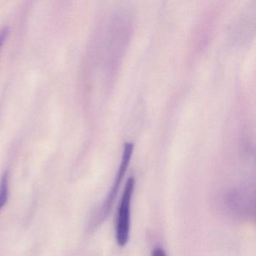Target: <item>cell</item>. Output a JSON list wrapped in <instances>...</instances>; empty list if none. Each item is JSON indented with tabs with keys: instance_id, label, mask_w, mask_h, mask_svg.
Wrapping results in <instances>:
<instances>
[{
	"instance_id": "cell-3",
	"label": "cell",
	"mask_w": 256,
	"mask_h": 256,
	"mask_svg": "<svg viewBox=\"0 0 256 256\" xmlns=\"http://www.w3.org/2000/svg\"><path fill=\"white\" fill-rule=\"evenodd\" d=\"M8 197V176L7 174L2 176V180L0 182V210L4 208L6 203Z\"/></svg>"
},
{
	"instance_id": "cell-5",
	"label": "cell",
	"mask_w": 256,
	"mask_h": 256,
	"mask_svg": "<svg viewBox=\"0 0 256 256\" xmlns=\"http://www.w3.org/2000/svg\"><path fill=\"white\" fill-rule=\"evenodd\" d=\"M6 36V29L2 30L0 31V48L4 44Z\"/></svg>"
},
{
	"instance_id": "cell-1",
	"label": "cell",
	"mask_w": 256,
	"mask_h": 256,
	"mask_svg": "<svg viewBox=\"0 0 256 256\" xmlns=\"http://www.w3.org/2000/svg\"><path fill=\"white\" fill-rule=\"evenodd\" d=\"M134 180L132 176L126 182L125 188L120 202L116 217L115 236L116 242L120 247L125 246L128 241L130 232V210L134 188Z\"/></svg>"
},
{
	"instance_id": "cell-2",
	"label": "cell",
	"mask_w": 256,
	"mask_h": 256,
	"mask_svg": "<svg viewBox=\"0 0 256 256\" xmlns=\"http://www.w3.org/2000/svg\"><path fill=\"white\" fill-rule=\"evenodd\" d=\"M133 152V144H126L124 146V154H122V160H121L120 164L119 169L116 172L115 176L113 186L110 188L107 198L103 202L101 208L98 212V216L96 218L97 224H101L109 215V212L112 210L114 203L116 200L118 196V192L122 184V180L125 176L126 172L128 167L130 160H131L132 155Z\"/></svg>"
},
{
	"instance_id": "cell-4",
	"label": "cell",
	"mask_w": 256,
	"mask_h": 256,
	"mask_svg": "<svg viewBox=\"0 0 256 256\" xmlns=\"http://www.w3.org/2000/svg\"><path fill=\"white\" fill-rule=\"evenodd\" d=\"M151 256H167V254H166L164 250L161 247H155L152 250Z\"/></svg>"
}]
</instances>
